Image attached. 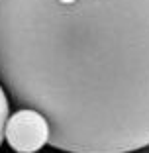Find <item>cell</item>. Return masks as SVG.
I'll return each mask as SVG.
<instances>
[{
  "label": "cell",
  "mask_w": 149,
  "mask_h": 153,
  "mask_svg": "<svg viewBox=\"0 0 149 153\" xmlns=\"http://www.w3.org/2000/svg\"><path fill=\"white\" fill-rule=\"evenodd\" d=\"M0 85L55 149L149 145V0H0Z\"/></svg>",
  "instance_id": "cell-1"
},
{
  "label": "cell",
  "mask_w": 149,
  "mask_h": 153,
  "mask_svg": "<svg viewBox=\"0 0 149 153\" xmlns=\"http://www.w3.org/2000/svg\"><path fill=\"white\" fill-rule=\"evenodd\" d=\"M49 134L45 116L32 108H18L4 128V140L16 153H39L49 143Z\"/></svg>",
  "instance_id": "cell-2"
},
{
  "label": "cell",
  "mask_w": 149,
  "mask_h": 153,
  "mask_svg": "<svg viewBox=\"0 0 149 153\" xmlns=\"http://www.w3.org/2000/svg\"><path fill=\"white\" fill-rule=\"evenodd\" d=\"M10 116V102H8V92L4 90V86L0 85V145L4 141V128Z\"/></svg>",
  "instance_id": "cell-3"
},
{
  "label": "cell",
  "mask_w": 149,
  "mask_h": 153,
  "mask_svg": "<svg viewBox=\"0 0 149 153\" xmlns=\"http://www.w3.org/2000/svg\"><path fill=\"white\" fill-rule=\"evenodd\" d=\"M128 153H149V145H145V147H139V149H133V151H128Z\"/></svg>",
  "instance_id": "cell-4"
}]
</instances>
